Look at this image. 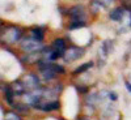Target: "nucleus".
Masks as SVG:
<instances>
[{
    "label": "nucleus",
    "instance_id": "obj_1",
    "mask_svg": "<svg viewBox=\"0 0 131 120\" xmlns=\"http://www.w3.org/2000/svg\"><path fill=\"white\" fill-rule=\"evenodd\" d=\"M24 37H25L24 30L20 26L10 25L5 28V33H2V43L5 42V45L8 46H15V45H18L20 41Z\"/></svg>",
    "mask_w": 131,
    "mask_h": 120
},
{
    "label": "nucleus",
    "instance_id": "obj_2",
    "mask_svg": "<svg viewBox=\"0 0 131 120\" xmlns=\"http://www.w3.org/2000/svg\"><path fill=\"white\" fill-rule=\"evenodd\" d=\"M45 46L46 45L43 42L31 38L30 35H25L18 43V50L21 51V54H36V52H42Z\"/></svg>",
    "mask_w": 131,
    "mask_h": 120
},
{
    "label": "nucleus",
    "instance_id": "obj_3",
    "mask_svg": "<svg viewBox=\"0 0 131 120\" xmlns=\"http://www.w3.org/2000/svg\"><path fill=\"white\" fill-rule=\"evenodd\" d=\"M62 101L59 99H51V101H47V99H42L37 106L33 107V111L36 112H41V114H52V112H58L62 110Z\"/></svg>",
    "mask_w": 131,
    "mask_h": 120
},
{
    "label": "nucleus",
    "instance_id": "obj_4",
    "mask_svg": "<svg viewBox=\"0 0 131 120\" xmlns=\"http://www.w3.org/2000/svg\"><path fill=\"white\" fill-rule=\"evenodd\" d=\"M85 52H86V50H85L84 46L70 45L68 48L66 50L63 58H62V61H63L64 65H68V64H71V63H73V61H76V60L81 59V58L85 55Z\"/></svg>",
    "mask_w": 131,
    "mask_h": 120
},
{
    "label": "nucleus",
    "instance_id": "obj_5",
    "mask_svg": "<svg viewBox=\"0 0 131 120\" xmlns=\"http://www.w3.org/2000/svg\"><path fill=\"white\" fill-rule=\"evenodd\" d=\"M20 78L23 80V82L26 85L28 90L39 89V88H42V86H43V81H42V78H41L39 73L37 72V69L26 71Z\"/></svg>",
    "mask_w": 131,
    "mask_h": 120
},
{
    "label": "nucleus",
    "instance_id": "obj_6",
    "mask_svg": "<svg viewBox=\"0 0 131 120\" xmlns=\"http://www.w3.org/2000/svg\"><path fill=\"white\" fill-rule=\"evenodd\" d=\"M2 94H3V101L5 102V104L12 108L15 103L17 102V95L13 91L12 86H10V82L4 84V81H2Z\"/></svg>",
    "mask_w": 131,
    "mask_h": 120
},
{
    "label": "nucleus",
    "instance_id": "obj_7",
    "mask_svg": "<svg viewBox=\"0 0 131 120\" xmlns=\"http://www.w3.org/2000/svg\"><path fill=\"white\" fill-rule=\"evenodd\" d=\"M70 21H86V10L83 4H75L68 8Z\"/></svg>",
    "mask_w": 131,
    "mask_h": 120
},
{
    "label": "nucleus",
    "instance_id": "obj_8",
    "mask_svg": "<svg viewBox=\"0 0 131 120\" xmlns=\"http://www.w3.org/2000/svg\"><path fill=\"white\" fill-rule=\"evenodd\" d=\"M41 54H42V59H45L47 61H58V60H62L63 58L62 54L57 51L55 48H52L50 45H46Z\"/></svg>",
    "mask_w": 131,
    "mask_h": 120
},
{
    "label": "nucleus",
    "instance_id": "obj_9",
    "mask_svg": "<svg viewBox=\"0 0 131 120\" xmlns=\"http://www.w3.org/2000/svg\"><path fill=\"white\" fill-rule=\"evenodd\" d=\"M127 9L123 5H119V7H114L113 9H110L109 12V20L114 21V22H122L125 16H126Z\"/></svg>",
    "mask_w": 131,
    "mask_h": 120
},
{
    "label": "nucleus",
    "instance_id": "obj_10",
    "mask_svg": "<svg viewBox=\"0 0 131 120\" xmlns=\"http://www.w3.org/2000/svg\"><path fill=\"white\" fill-rule=\"evenodd\" d=\"M94 67V61L93 60H89V61H85V63H83V64H80V65H78L72 72H71V77L72 78H76V77H79V76H81V74H84L85 72H88V71H91L92 68Z\"/></svg>",
    "mask_w": 131,
    "mask_h": 120
},
{
    "label": "nucleus",
    "instance_id": "obj_11",
    "mask_svg": "<svg viewBox=\"0 0 131 120\" xmlns=\"http://www.w3.org/2000/svg\"><path fill=\"white\" fill-rule=\"evenodd\" d=\"M50 46H51L52 48H55L57 51H59L62 55H64L66 50L68 48L70 45L67 43V39H66V38H63V37H57V38H54V39L51 41Z\"/></svg>",
    "mask_w": 131,
    "mask_h": 120
},
{
    "label": "nucleus",
    "instance_id": "obj_12",
    "mask_svg": "<svg viewBox=\"0 0 131 120\" xmlns=\"http://www.w3.org/2000/svg\"><path fill=\"white\" fill-rule=\"evenodd\" d=\"M31 38H34L39 42H45V38H46V28L43 26H31L29 29V34Z\"/></svg>",
    "mask_w": 131,
    "mask_h": 120
},
{
    "label": "nucleus",
    "instance_id": "obj_13",
    "mask_svg": "<svg viewBox=\"0 0 131 120\" xmlns=\"http://www.w3.org/2000/svg\"><path fill=\"white\" fill-rule=\"evenodd\" d=\"M10 86H12L13 91L16 93V95H17L18 98H21V97H23V95L28 91L26 85L23 82V80H21L20 77L16 78V80H13V81H10Z\"/></svg>",
    "mask_w": 131,
    "mask_h": 120
},
{
    "label": "nucleus",
    "instance_id": "obj_14",
    "mask_svg": "<svg viewBox=\"0 0 131 120\" xmlns=\"http://www.w3.org/2000/svg\"><path fill=\"white\" fill-rule=\"evenodd\" d=\"M12 110L13 111H16L17 114H20L21 116H29L30 115V112L33 111V108L29 106V104H26L25 102H23V101H17L16 103H15V106L12 107Z\"/></svg>",
    "mask_w": 131,
    "mask_h": 120
},
{
    "label": "nucleus",
    "instance_id": "obj_15",
    "mask_svg": "<svg viewBox=\"0 0 131 120\" xmlns=\"http://www.w3.org/2000/svg\"><path fill=\"white\" fill-rule=\"evenodd\" d=\"M86 28V21H70L67 25V30L68 31H73V30H80Z\"/></svg>",
    "mask_w": 131,
    "mask_h": 120
},
{
    "label": "nucleus",
    "instance_id": "obj_16",
    "mask_svg": "<svg viewBox=\"0 0 131 120\" xmlns=\"http://www.w3.org/2000/svg\"><path fill=\"white\" fill-rule=\"evenodd\" d=\"M5 120H24V117L10 108V110H7L5 112Z\"/></svg>",
    "mask_w": 131,
    "mask_h": 120
},
{
    "label": "nucleus",
    "instance_id": "obj_17",
    "mask_svg": "<svg viewBox=\"0 0 131 120\" xmlns=\"http://www.w3.org/2000/svg\"><path fill=\"white\" fill-rule=\"evenodd\" d=\"M117 101H118V94L110 90V93H109V102H117Z\"/></svg>",
    "mask_w": 131,
    "mask_h": 120
},
{
    "label": "nucleus",
    "instance_id": "obj_18",
    "mask_svg": "<svg viewBox=\"0 0 131 120\" xmlns=\"http://www.w3.org/2000/svg\"><path fill=\"white\" fill-rule=\"evenodd\" d=\"M75 120H92V119H91L89 115H80V114H79L78 116H76Z\"/></svg>",
    "mask_w": 131,
    "mask_h": 120
},
{
    "label": "nucleus",
    "instance_id": "obj_19",
    "mask_svg": "<svg viewBox=\"0 0 131 120\" xmlns=\"http://www.w3.org/2000/svg\"><path fill=\"white\" fill-rule=\"evenodd\" d=\"M125 86H126V90L131 94V81L128 80H125Z\"/></svg>",
    "mask_w": 131,
    "mask_h": 120
},
{
    "label": "nucleus",
    "instance_id": "obj_20",
    "mask_svg": "<svg viewBox=\"0 0 131 120\" xmlns=\"http://www.w3.org/2000/svg\"><path fill=\"white\" fill-rule=\"evenodd\" d=\"M118 120H121V119H118Z\"/></svg>",
    "mask_w": 131,
    "mask_h": 120
},
{
    "label": "nucleus",
    "instance_id": "obj_21",
    "mask_svg": "<svg viewBox=\"0 0 131 120\" xmlns=\"http://www.w3.org/2000/svg\"><path fill=\"white\" fill-rule=\"evenodd\" d=\"M3 120H5V119H3Z\"/></svg>",
    "mask_w": 131,
    "mask_h": 120
}]
</instances>
